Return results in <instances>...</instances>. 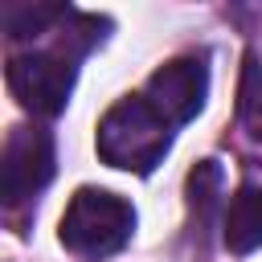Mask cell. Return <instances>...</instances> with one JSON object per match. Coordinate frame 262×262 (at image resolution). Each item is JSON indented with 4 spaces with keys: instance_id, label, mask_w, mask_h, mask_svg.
Wrapping results in <instances>:
<instances>
[{
    "instance_id": "6da1fadb",
    "label": "cell",
    "mask_w": 262,
    "mask_h": 262,
    "mask_svg": "<svg viewBox=\"0 0 262 262\" xmlns=\"http://www.w3.org/2000/svg\"><path fill=\"white\" fill-rule=\"evenodd\" d=\"M172 147V123L143 98H119L98 123V156L111 168L147 176Z\"/></svg>"
},
{
    "instance_id": "7a4b0ae2",
    "label": "cell",
    "mask_w": 262,
    "mask_h": 262,
    "mask_svg": "<svg viewBox=\"0 0 262 262\" xmlns=\"http://www.w3.org/2000/svg\"><path fill=\"white\" fill-rule=\"evenodd\" d=\"M131 229H135V209L123 196L106 188H78L61 213L57 237L78 258H102L123 250Z\"/></svg>"
},
{
    "instance_id": "3957f363",
    "label": "cell",
    "mask_w": 262,
    "mask_h": 262,
    "mask_svg": "<svg viewBox=\"0 0 262 262\" xmlns=\"http://www.w3.org/2000/svg\"><path fill=\"white\" fill-rule=\"evenodd\" d=\"M74 53H12L8 57V90L16 94V102L33 115H57L70 102L74 90Z\"/></svg>"
},
{
    "instance_id": "277c9868",
    "label": "cell",
    "mask_w": 262,
    "mask_h": 262,
    "mask_svg": "<svg viewBox=\"0 0 262 262\" xmlns=\"http://www.w3.org/2000/svg\"><path fill=\"white\" fill-rule=\"evenodd\" d=\"M53 135L41 127H12L0 156V196L4 205H20L37 196L53 180Z\"/></svg>"
},
{
    "instance_id": "5b68a950",
    "label": "cell",
    "mask_w": 262,
    "mask_h": 262,
    "mask_svg": "<svg viewBox=\"0 0 262 262\" xmlns=\"http://www.w3.org/2000/svg\"><path fill=\"white\" fill-rule=\"evenodd\" d=\"M205 94H209V66H205L201 57H172V61H164V66L147 78V86H143V98H147L172 127L188 123V119L205 106Z\"/></svg>"
},
{
    "instance_id": "8992f818",
    "label": "cell",
    "mask_w": 262,
    "mask_h": 262,
    "mask_svg": "<svg viewBox=\"0 0 262 262\" xmlns=\"http://www.w3.org/2000/svg\"><path fill=\"white\" fill-rule=\"evenodd\" d=\"M225 246L233 254H250L262 246V188L246 184L233 192L225 209Z\"/></svg>"
},
{
    "instance_id": "52a82bcc",
    "label": "cell",
    "mask_w": 262,
    "mask_h": 262,
    "mask_svg": "<svg viewBox=\"0 0 262 262\" xmlns=\"http://www.w3.org/2000/svg\"><path fill=\"white\" fill-rule=\"evenodd\" d=\"M237 119L246 127V135L254 143H262V66L254 61V53L242 66V86H237Z\"/></svg>"
},
{
    "instance_id": "ba28073f",
    "label": "cell",
    "mask_w": 262,
    "mask_h": 262,
    "mask_svg": "<svg viewBox=\"0 0 262 262\" xmlns=\"http://www.w3.org/2000/svg\"><path fill=\"white\" fill-rule=\"evenodd\" d=\"M57 16H66V12L53 8V4H8L4 8V29H8V37H33Z\"/></svg>"
}]
</instances>
